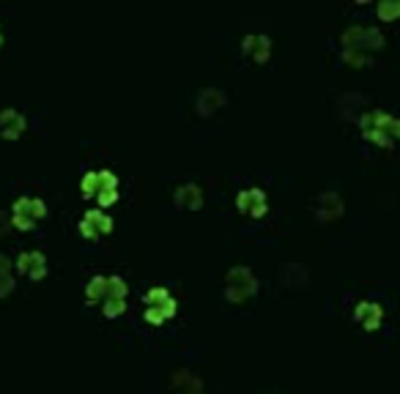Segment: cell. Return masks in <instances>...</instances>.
<instances>
[{"label":"cell","instance_id":"14","mask_svg":"<svg viewBox=\"0 0 400 394\" xmlns=\"http://www.w3.org/2000/svg\"><path fill=\"white\" fill-rule=\"evenodd\" d=\"M318 211H321V217L323 219H332L343 211V203H340V197H337V195H323V197H321Z\"/></svg>","mask_w":400,"mask_h":394},{"label":"cell","instance_id":"4","mask_svg":"<svg viewBox=\"0 0 400 394\" xmlns=\"http://www.w3.org/2000/svg\"><path fill=\"white\" fill-rule=\"evenodd\" d=\"M225 282H227L225 293H227L230 302H244L247 296L255 293V277H253L250 268H241V265H239V268H230Z\"/></svg>","mask_w":400,"mask_h":394},{"label":"cell","instance_id":"12","mask_svg":"<svg viewBox=\"0 0 400 394\" xmlns=\"http://www.w3.org/2000/svg\"><path fill=\"white\" fill-rule=\"evenodd\" d=\"M176 197H178V206H186V208H198V206H200V189L192 186V183L181 186L176 192Z\"/></svg>","mask_w":400,"mask_h":394},{"label":"cell","instance_id":"15","mask_svg":"<svg viewBox=\"0 0 400 394\" xmlns=\"http://www.w3.org/2000/svg\"><path fill=\"white\" fill-rule=\"evenodd\" d=\"M11 288H14V277H11V268H8V261H6V255H0V296H6Z\"/></svg>","mask_w":400,"mask_h":394},{"label":"cell","instance_id":"5","mask_svg":"<svg viewBox=\"0 0 400 394\" xmlns=\"http://www.w3.org/2000/svg\"><path fill=\"white\" fill-rule=\"evenodd\" d=\"M88 299L90 302H107V299H124L127 285L118 277H93L88 282Z\"/></svg>","mask_w":400,"mask_h":394},{"label":"cell","instance_id":"8","mask_svg":"<svg viewBox=\"0 0 400 394\" xmlns=\"http://www.w3.org/2000/svg\"><path fill=\"white\" fill-rule=\"evenodd\" d=\"M239 208H241V214L261 217L266 211V195L261 189H244V192H239Z\"/></svg>","mask_w":400,"mask_h":394},{"label":"cell","instance_id":"1","mask_svg":"<svg viewBox=\"0 0 400 394\" xmlns=\"http://www.w3.org/2000/svg\"><path fill=\"white\" fill-rule=\"evenodd\" d=\"M362 129H365L367 140H373L378 145H390L392 137H400V121H395L387 113H367L362 118Z\"/></svg>","mask_w":400,"mask_h":394},{"label":"cell","instance_id":"3","mask_svg":"<svg viewBox=\"0 0 400 394\" xmlns=\"http://www.w3.org/2000/svg\"><path fill=\"white\" fill-rule=\"evenodd\" d=\"M176 312V299L170 296L168 288H151L145 293V320L151 323H165Z\"/></svg>","mask_w":400,"mask_h":394},{"label":"cell","instance_id":"11","mask_svg":"<svg viewBox=\"0 0 400 394\" xmlns=\"http://www.w3.org/2000/svg\"><path fill=\"white\" fill-rule=\"evenodd\" d=\"M269 49H271V42H269L266 36H247L244 39V52L253 60H266Z\"/></svg>","mask_w":400,"mask_h":394},{"label":"cell","instance_id":"13","mask_svg":"<svg viewBox=\"0 0 400 394\" xmlns=\"http://www.w3.org/2000/svg\"><path fill=\"white\" fill-rule=\"evenodd\" d=\"M356 318L367 326V329H376L378 326V320H381V306L376 304H359V309H356Z\"/></svg>","mask_w":400,"mask_h":394},{"label":"cell","instance_id":"10","mask_svg":"<svg viewBox=\"0 0 400 394\" xmlns=\"http://www.w3.org/2000/svg\"><path fill=\"white\" fill-rule=\"evenodd\" d=\"M22 129H25V118H22L17 110L8 107V110L0 113V131H3L6 137H17Z\"/></svg>","mask_w":400,"mask_h":394},{"label":"cell","instance_id":"6","mask_svg":"<svg viewBox=\"0 0 400 394\" xmlns=\"http://www.w3.org/2000/svg\"><path fill=\"white\" fill-rule=\"evenodd\" d=\"M47 211V206L39 200V197H19L17 203H14V224L17 227H22V230H28V227H33L36 224V219H42Z\"/></svg>","mask_w":400,"mask_h":394},{"label":"cell","instance_id":"17","mask_svg":"<svg viewBox=\"0 0 400 394\" xmlns=\"http://www.w3.org/2000/svg\"><path fill=\"white\" fill-rule=\"evenodd\" d=\"M378 14L387 17V19L395 17V14H400V3H381V6H378Z\"/></svg>","mask_w":400,"mask_h":394},{"label":"cell","instance_id":"2","mask_svg":"<svg viewBox=\"0 0 400 394\" xmlns=\"http://www.w3.org/2000/svg\"><path fill=\"white\" fill-rule=\"evenodd\" d=\"M83 192L86 195H96L102 206L115 203L118 197V178L110 170H96V173H86L83 178Z\"/></svg>","mask_w":400,"mask_h":394},{"label":"cell","instance_id":"7","mask_svg":"<svg viewBox=\"0 0 400 394\" xmlns=\"http://www.w3.org/2000/svg\"><path fill=\"white\" fill-rule=\"evenodd\" d=\"M80 230H83V236H88V238L107 236V233L113 230V219L107 217L104 211L93 208V211H88V214L83 217V222H80Z\"/></svg>","mask_w":400,"mask_h":394},{"label":"cell","instance_id":"16","mask_svg":"<svg viewBox=\"0 0 400 394\" xmlns=\"http://www.w3.org/2000/svg\"><path fill=\"white\" fill-rule=\"evenodd\" d=\"M102 304H104V315H107V318H115V315L124 312L127 302H124V299H107V302H102Z\"/></svg>","mask_w":400,"mask_h":394},{"label":"cell","instance_id":"9","mask_svg":"<svg viewBox=\"0 0 400 394\" xmlns=\"http://www.w3.org/2000/svg\"><path fill=\"white\" fill-rule=\"evenodd\" d=\"M17 265H19V271H25V274L33 277V279H42L47 274V258L42 252H36V249L22 252V255L17 258Z\"/></svg>","mask_w":400,"mask_h":394}]
</instances>
